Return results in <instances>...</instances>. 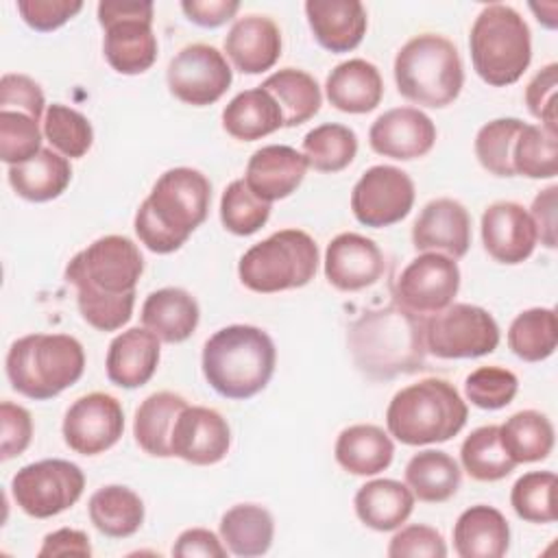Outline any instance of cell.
Instances as JSON below:
<instances>
[{
  "label": "cell",
  "instance_id": "cell-1",
  "mask_svg": "<svg viewBox=\"0 0 558 558\" xmlns=\"http://www.w3.org/2000/svg\"><path fill=\"white\" fill-rule=\"evenodd\" d=\"M142 272L137 244L124 235H105L70 259L65 279L76 288L83 320L98 331H116L131 320Z\"/></svg>",
  "mask_w": 558,
  "mask_h": 558
},
{
  "label": "cell",
  "instance_id": "cell-2",
  "mask_svg": "<svg viewBox=\"0 0 558 558\" xmlns=\"http://www.w3.org/2000/svg\"><path fill=\"white\" fill-rule=\"evenodd\" d=\"M211 203L209 179L194 168H170L153 185L135 214L140 242L159 255L179 251L205 222Z\"/></svg>",
  "mask_w": 558,
  "mask_h": 558
},
{
  "label": "cell",
  "instance_id": "cell-3",
  "mask_svg": "<svg viewBox=\"0 0 558 558\" xmlns=\"http://www.w3.org/2000/svg\"><path fill=\"white\" fill-rule=\"evenodd\" d=\"M347 340L355 366L371 379H392L425 368L423 316L399 303L364 312L349 327Z\"/></svg>",
  "mask_w": 558,
  "mask_h": 558
},
{
  "label": "cell",
  "instance_id": "cell-4",
  "mask_svg": "<svg viewBox=\"0 0 558 558\" xmlns=\"http://www.w3.org/2000/svg\"><path fill=\"white\" fill-rule=\"evenodd\" d=\"M272 338L253 325L218 329L203 347V375L227 399H251L266 388L275 373Z\"/></svg>",
  "mask_w": 558,
  "mask_h": 558
},
{
  "label": "cell",
  "instance_id": "cell-5",
  "mask_svg": "<svg viewBox=\"0 0 558 558\" xmlns=\"http://www.w3.org/2000/svg\"><path fill=\"white\" fill-rule=\"evenodd\" d=\"M4 366L13 390L46 401L81 379L85 351L68 333H28L11 344Z\"/></svg>",
  "mask_w": 558,
  "mask_h": 558
},
{
  "label": "cell",
  "instance_id": "cell-6",
  "mask_svg": "<svg viewBox=\"0 0 558 558\" xmlns=\"http://www.w3.org/2000/svg\"><path fill=\"white\" fill-rule=\"evenodd\" d=\"M469 408L453 384L436 377L401 388L388 403V432L403 445H432L453 438L466 423Z\"/></svg>",
  "mask_w": 558,
  "mask_h": 558
},
{
  "label": "cell",
  "instance_id": "cell-7",
  "mask_svg": "<svg viewBox=\"0 0 558 558\" xmlns=\"http://www.w3.org/2000/svg\"><path fill=\"white\" fill-rule=\"evenodd\" d=\"M395 83L399 94L421 107L451 105L464 85V70L453 41L436 33L408 39L395 57Z\"/></svg>",
  "mask_w": 558,
  "mask_h": 558
},
{
  "label": "cell",
  "instance_id": "cell-8",
  "mask_svg": "<svg viewBox=\"0 0 558 558\" xmlns=\"http://www.w3.org/2000/svg\"><path fill=\"white\" fill-rule=\"evenodd\" d=\"M469 48L473 68L484 83L512 85L532 61L530 26L512 7L486 4L471 26Z\"/></svg>",
  "mask_w": 558,
  "mask_h": 558
},
{
  "label": "cell",
  "instance_id": "cell-9",
  "mask_svg": "<svg viewBox=\"0 0 558 558\" xmlns=\"http://www.w3.org/2000/svg\"><path fill=\"white\" fill-rule=\"evenodd\" d=\"M318 268V246L301 229H281L253 244L238 264L240 281L259 294L307 286Z\"/></svg>",
  "mask_w": 558,
  "mask_h": 558
},
{
  "label": "cell",
  "instance_id": "cell-10",
  "mask_svg": "<svg viewBox=\"0 0 558 558\" xmlns=\"http://www.w3.org/2000/svg\"><path fill=\"white\" fill-rule=\"evenodd\" d=\"M98 24L105 28L102 52L120 74H142L157 59L153 2H98Z\"/></svg>",
  "mask_w": 558,
  "mask_h": 558
},
{
  "label": "cell",
  "instance_id": "cell-11",
  "mask_svg": "<svg viewBox=\"0 0 558 558\" xmlns=\"http://www.w3.org/2000/svg\"><path fill=\"white\" fill-rule=\"evenodd\" d=\"M425 347L442 360L482 357L497 349L499 327L480 305L451 303L423 318Z\"/></svg>",
  "mask_w": 558,
  "mask_h": 558
},
{
  "label": "cell",
  "instance_id": "cell-12",
  "mask_svg": "<svg viewBox=\"0 0 558 558\" xmlns=\"http://www.w3.org/2000/svg\"><path fill=\"white\" fill-rule=\"evenodd\" d=\"M85 488L78 464L48 458L22 466L11 480V495L20 510L35 519H50L74 506Z\"/></svg>",
  "mask_w": 558,
  "mask_h": 558
},
{
  "label": "cell",
  "instance_id": "cell-13",
  "mask_svg": "<svg viewBox=\"0 0 558 558\" xmlns=\"http://www.w3.org/2000/svg\"><path fill=\"white\" fill-rule=\"evenodd\" d=\"M166 81L174 98L192 107H205L222 98L233 74L218 48L209 44H190L170 59Z\"/></svg>",
  "mask_w": 558,
  "mask_h": 558
},
{
  "label": "cell",
  "instance_id": "cell-14",
  "mask_svg": "<svg viewBox=\"0 0 558 558\" xmlns=\"http://www.w3.org/2000/svg\"><path fill=\"white\" fill-rule=\"evenodd\" d=\"M414 205V183L401 168L373 166L351 192V211L357 222L381 229L403 220Z\"/></svg>",
  "mask_w": 558,
  "mask_h": 558
},
{
  "label": "cell",
  "instance_id": "cell-15",
  "mask_svg": "<svg viewBox=\"0 0 558 558\" xmlns=\"http://www.w3.org/2000/svg\"><path fill=\"white\" fill-rule=\"evenodd\" d=\"M460 288V268L456 259L442 253H423L414 257L395 283V296L412 314H436L453 303Z\"/></svg>",
  "mask_w": 558,
  "mask_h": 558
},
{
  "label": "cell",
  "instance_id": "cell-16",
  "mask_svg": "<svg viewBox=\"0 0 558 558\" xmlns=\"http://www.w3.org/2000/svg\"><path fill=\"white\" fill-rule=\"evenodd\" d=\"M63 440L81 456H96L111 449L124 432V412L116 397L89 392L78 397L63 416Z\"/></svg>",
  "mask_w": 558,
  "mask_h": 558
},
{
  "label": "cell",
  "instance_id": "cell-17",
  "mask_svg": "<svg viewBox=\"0 0 558 558\" xmlns=\"http://www.w3.org/2000/svg\"><path fill=\"white\" fill-rule=\"evenodd\" d=\"M231 447V429L220 412L205 405H185L172 429V456L209 466L220 462Z\"/></svg>",
  "mask_w": 558,
  "mask_h": 558
},
{
  "label": "cell",
  "instance_id": "cell-18",
  "mask_svg": "<svg viewBox=\"0 0 558 558\" xmlns=\"http://www.w3.org/2000/svg\"><path fill=\"white\" fill-rule=\"evenodd\" d=\"M436 126L416 107H395L384 111L368 129V144L377 155L410 161L432 150Z\"/></svg>",
  "mask_w": 558,
  "mask_h": 558
},
{
  "label": "cell",
  "instance_id": "cell-19",
  "mask_svg": "<svg viewBox=\"0 0 558 558\" xmlns=\"http://www.w3.org/2000/svg\"><path fill=\"white\" fill-rule=\"evenodd\" d=\"M386 268L379 246L360 233L336 235L325 251V277L342 292H357L381 279Z\"/></svg>",
  "mask_w": 558,
  "mask_h": 558
},
{
  "label": "cell",
  "instance_id": "cell-20",
  "mask_svg": "<svg viewBox=\"0 0 558 558\" xmlns=\"http://www.w3.org/2000/svg\"><path fill=\"white\" fill-rule=\"evenodd\" d=\"M412 244L416 251L442 253L451 259L466 255L471 246V216L453 198L429 201L412 225Z\"/></svg>",
  "mask_w": 558,
  "mask_h": 558
},
{
  "label": "cell",
  "instance_id": "cell-21",
  "mask_svg": "<svg viewBox=\"0 0 558 558\" xmlns=\"http://www.w3.org/2000/svg\"><path fill=\"white\" fill-rule=\"evenodd\" d=\"M536 229L530 214L512 201H497L482 214V242L499 264H521L536 246Z\"/></svg>",
  "mask_w": 558,
  "mask_h": 558
},
{
  "label": "cell",
  "instance_id": "cell-22",
  "mask_svg": "<svg viewBox=\"0 0 558 558\" xmlns=\"http://www.w3.org/2000/svg\"><path fill=\"white\" fill-rule=\"evenodd\" d=\"M305 170L303 153L286 144H270L251 155L244 181L255 196L272 203L290 196L301 185Z\"/></svg>",
  "mask_w": 558,
  "mask_h": 558
},
{
  "label": "cell",
  "instance_id": "cell-23",
  "mask_svg": "<svg viewBox=\"0 0 558 558\" xmlns=\"http://www.w3.org/2000/svg\"><path fill=\"white\" fill-rule=\"evenodd\" d=\"M307 24L314 39L329 52H349L364 39L368 17L357 0H307Z\"/></svg>",
  "mask_w": 558,
  "mask_h": 558
},
{
  "label": "cell",
  "instance_id": "cell-24",
  "mask_svg": "<svg viewBox=\"0 0 558 558\" xmlns=\"http://www.w3.org/2000/svg\"><path fill=\"white\" fill-rule=\"evenodd\" d=\"M225 52L244 74L266 72L281 54V31L270 17L244 15L229 28Z\"/></svg>",
  "mask_w": 558,
  "mask_h": 558
},
{
  "label": "cell",
  "instance_id": "cell-25",
  "mask_svg": "<svg viewBox=\"0 0 558 558\" xmlns=\"http://www.w3.org/2000/svg\"><path fill=\"white\" fill-rule=\"evenodd\" d=\"M159 338L146 327H131L118 333L107 351V377L120 388H140L157 371Z\"/></svg>",
  "mask_w": 558,
  "mask_h": 558
},
{
  "label": "cell",
  "instance_id": "cell-26",
  "mask_svg": "<svg viewBox=\"0 0 558 558\" xmlns=\"http://www.w3.org/2000/svg\"><path fill=\"white\" fill-rule=\"evenodd\" d=\"M510 547L506 517L486 504L466 508L453 525V549L460 558H501Z\"/></svg>",
  "mask_w": 558,
  "mask_h": 558
},
{
  "label": "cell",
  "instance_id": "cell-27",
  "mask_svg": "<svg viewBox=\"0 0 558 558\" xmlns=\"http://www.w3.org/2000/svg\"><path fill=\"white\" fill-rule=\"evenodd\" d=\"M327 100L344 113H368L384 96V81L366 59H349L338 63L325 81Z\"/></svg>",
  "mask_w": 558,
  "mask_h": 558
},
{
  "label": "cell",
  "instance_id": "cell-28",
  "mask_svg": "<svg viewBox=\"0 0 558 558\" xmlns=\"http://www.w3.org/2000/svg\"><path fill=\"white\" fill-rule=\"evenodd\" d=\"M201 310L196 299L183 288H161L146 296L142 323L161 342L177 344L187 340L198 325Z\"/></svg>",
  "mask_w": 558,
  "mask_h": 558
},
{
  "label": "cell",
  "instance_id": "cell-29",
  "mask_svg": "<svg viewBox=\"0 0 558 558\" xmlns=\"http://www.w3.org/2000/svg\"><path fill=\"white\" fill-rule=\"evenodd\" d=\"M336 462L353 475H377L386 471L395 456L390 436L371 423L349 425L338 434Z\"/></svg>",
  "mask_w": 558,
  "mask_h": 558
},
{
  "label": "cell",
  "instance_id": "cell-30",
  "mask_svg": "<svg viewBox=\"0 0 558 558\" xmlns=\"http://www.w3.org/2000/svg\"><path fill=\"white\" fill-rule=\"evenodd\" d=\"M357 519L377 532L401 527L414 510V495L397 480H373L360 486L353 499Z\"/></svg>",
  "mask_w": 558,
  "mask_h": 558
},
{
  "label": "cell",
  "instance_id": "cell-31",
  "mask_svg": "<svg viewBox=\"0 0 558 558\" xmlns=\"http://www.w3.org/2000/svg\"><path fill=\"white\" fill-rule=\"evenodd\" d=\"M9 183L17 196L31 203H46L65 192L72 179L68 157L52 148H41L33 159L9 166Z\"/></svg>",
  "mask_w": 558,
  "mask_h": 558
},
{
  "label": "cell",
  "instance_id": "cell-32",
  "mask_svg": "<svg viewBox=\"0 0 558 558\" xmlns=\"http://www.w3.org/2000/svg\"><path fill=\"white\" fill-rule=\"evenodd\" d=\"M281 126V109L264 87L240 92L222 109V129L240 142L262 140Z\"/></svg>",
  "mask_w": 558,
  "mask_h": 558
},
{
  "label": "cell",
  "instance_id": "cell-33",
  "mask_svg": "<svg viewBox=\"0 0 558 558\" xmlns=\"http://www.w3.org/2000/svg\"><path fill=\"white\" fill-rule=\"evenodd\" d=\"M187 401L181 395L161 390L146 397L135 410L133 436L135 442L155 458L172 456V429Z\"/></svg>",
  "mask_w": 558,
  "mask_h": 558
},
{
  "label": "cell",
  "instance_id": "cell-34",
  "mask_svg": "<svg viewBox=\"0 0 558 558\" xmlns=\"http://www.w3.org/2000/svg\"><path fill=\"white\" fill-rule=\"evenodd\" d=\"M89 521L109 538L133 536L144 523V504L129 486L111 484L98 488L87 504Z\"/></svg>",
  "mask_w": 558,
  "mask_h": 558
},
{
  "label": "cell",
  "instance_id": "cell-35",
  "mask_svg": "<svg viewBox=\"0 0 558 558\" xmlns=\"http://www.w3.org/2000/svg\"><path fill=\"white\" fill-rule=\"evenodd\" d=\"M275 536L272 514L257 504H238L220 519V538L235 556H262Z\"/></svg>",
  "mask_w": 558,
  "mask_h": 558
},
{
  "label": "cell",
  "instance_id": "cell-36",
  "mask_svg": "<svg viewBox=\"0 0 558 558\" xmlns=\"http://www.w3.org/2000/svg\"><path fill=\"white\" fill-rule=\"evenodd\" d=\"M462 473L458 462L438 449H425L405 464V484L414 497L427 504H440L456 495Z\"/></svg>",
  "mask_w": 558,
  "mask_h": 558
},
{
  "label": "cell",
  "instance_id": "cell-37",
  "mask_svg": "<svg viewBox=\"0 0 558 558\" xmlns=\"http://www.w3.org/2000/svg\"><path fill=\"white\" fill-rule=\"evenodd\" d=\"M259 87H264L279 105L283 126H299L307 122L318 113L323 102V94L316 78L296 68L277 70Z\"/></svg>",
  "mask_w": 558,
  "mask_h": 558
},
{
  "label": "cell",
  "instance_id": "cell-38",
  "mask_svg": "<svg viewBox=\"0 0 558 558\" xmlns=\"http://www.w3.org/2000/svg\"><path fill=\"white\" fill-rule=\"evenodd\" d=\"M499 438L517 464L538 462L554 449V425L536 410H521L499 425Z\"/></svg>",
  "mask_w": 558,
  "mask_h": 558
},
{
  "label": "cell",
  "instance_id": "cell-39",
  "mask_svg": "<svg viewBox=\"0 0 558 558\" xmlns=\"http://www.w3.org/2000/svg\"><path fill=\"white\" fill-rule=\"evenodd\" d=\"M558 320L551 307H530L521 312L508 329V347L525 362L547 360L556 351Z\"/></svg>",
  "mask_w": 558,
  "mask_h": 558
},
{
  "label": "cell",
  "instance_id": "cell-40",
  "mask_svg": "<svg viewBox=\"0 0 558 558\" xmlns=\"http://www.w3.org/2000/svg\"><path fill=\"white\" fill-rule=\"evenodd\" d=\"M460 460L464 471L477 482H497L510 475L517 466L501 445L499 425L473 429L460 447Z\"/></svg>",
  "mask_w": 558,
  "mask_h": 558
},
{
  "label": "cell",
  "instance_id": "cell-41",
  "mask_svg": "<svg viewBox=\"0 0 558 558\" xmlns=\"http://www.w3.org/2000/svg\"><path fill=\"white\" fill-rule=\"evenodd\" d=\"M357 153V135L336 122L314 126L303 137V157L310 168L318 172H340L344 170Z\"/></svg>",
  "mask_w": 558,
  "mask_h": 558
},
{
  "label": "cell",
  "instance_id": "cell-42",
  "mask_svg": "<svg viewBox=\"0 0 558 558\" xmlns=\"http://www.w3.org/2000/svg\"><path fill=\"white\" fill-rule=\"evenodd\" d=\"M514 174L527 179H551L558 172V133L525 124L512 148Z\"/></svg>",
  "mask_w": 558,
  "mask_h": 558
},
{
  "label": "cell",
  "instance_id": "cell-43",
  "mask_svg": "<svg viewBox=\"0 0 558 558\" xmlns=\"http://www.w3.org/2000/svg\"><path fill=\"white\" fill-rule=\"evenodd\" d=\"M525 126L519 118H497L486 122L475 135V157L484 170L495 177H517L512 168V148Z\"/></svg>",
  "mask_w": 558,
  "mask_h": 558
},
{
  "label": "cell",
  "instance_id": "cell-44",
  "mask_svg": "<svg viewBox=\"0 0 558 558\" xmlns=\"http://www.w3.org/2000/svg\"><path fill=\"white\" fill-rule=\"evenodd\" d=\"M44 135L57 153L70 159L83 157L94 142V129L89 120L81 111L61 102L48 105L44 118Z\"/></svg>",
  "mask_w": 558,
  "mask_h": 558
},
{
  "label": "cell",
  "instance_id": "cell-45",
  "mask_svg": "<svg viewBox=\"0 0 558 558\" xmlns=\"http://www.w3.org/2000/svg\"><path fill=\"white\" fill-rule=\"evenodd\" d=\"M556 475L551 471H530L521 475L510 490V504L519 519L530 523H554Z\"/></svg>",
  "mask_w": 558,
  "mask_h": 558
},
{
  "label": "cell",
  "instance_id": "cell-46",
  "mask_svg": "<svg viewBox=\"0 0 558 558\" xmlns=\"http://www.w3.org/2000/svg\"><path fill=\"white\" fill-rule=\"evenodd\" d=\"M270 218V203L251 192L244 179L231 181L220 198V222L235 235L259 231Z\"/></svg>",
  "mask_w": 558,
  "mask_h": 558
},
{
  "label": "cell",
  "instance_id": "cell-47",
  "mask_svg": "<svg viewBox=\"0 0 558 558\" xmlns=\"http://www.w3.org/2000/svg\"><path fill=\"white\" fill-rule=\"evenodd\" d=\"M39 150V120L22 111H0V159L9 166H17L33 159Z\"/></svg>",
  "mask_w": 558,
  "mask_h": 558
},
{
  "label": "cell",
  "instance_id": "cell-48",
  "mask_svg": "<svg viewBox=\"0 0 558 558\" xmlns=\"http://www.w3.org/2000/svg\"><path fill=\"white\" fill-rule=\"evenodd\" d=\"M519 390V379L501 366H480L464 379L466 399L482 410L506 408Z\"/></svg>",
  "mask_w": 558,
  "mask_h": 558
},
{
  "label": "cell",
  "instance_id": "cell-49",
  "mask_svg": "<svg viewBox=\"0 0 558 558\" xmlns=\"http://www.w3.org/2000/svg\"><path fill=\"white\" fill-rule=\"evenodd\" d=\"M388 556L390 558H445L447 556V545L442 541V534L429 525H408L401 527L388 545Z\"/></svg>",
  "mask_w": 558,
  "mask_h": 558
},
{
  "label": "cell",
  "instance_id": "cell-50",
  "mask_svg": "<svg viewBox=\"0 0 558 558\" xmlns=\"http://www.w3.org/2000/svg\"><path fill=\"white\" fill-rule=\"evenodd\" d=\"M556 89H558V65L549 63L525 87V105L530 113L541 120L551 133H558V118H556Z\"/></svg>",
  "mask_w": 558,
  "mask_h": 558
},
{
  "label": "cell",
  "instance_id": "cell-51",
  "mask_svg": "<svg viewBox=\"0 0 558 558\" xmlns=\"http://www.w3.org/2000/svg\"><path fill=\"white\" fill-rule=\"evenodd\" d=\"M44 92L26 74H2L0 78V111H22L35 120L44 113Z\"/></svg>",
  "mask_w": 558,
  "mask_h": 558
},
{
  "label": "cell",
  "instance_id": "cell-52",
  "mask_svg": "<svg viewBox=\"0 0 558 558\" xmlns=\"http://www.w3.org/2000/svg\"><path fill=\"white\" fill-rule=\"evenodd\" d=\"M81 9V0H17V11L22 20L39 33L57 31Z\"/></svg>",
  "mask_w": 558,
  "mask_h": 558
},
{
  "label": "cell",
  "instance_id": "cell-53",
  "mask_svg": "<svg viewBox=\"0 0 558 558\" xmlns=\"http://www.w3.org/2000/svg\"><path fill=\"white\" fill-rule=\"evenodd\" d=\"M0 423H2V442L0 456L2 460H11L26 451L33 438V418L31 412L17 403L2 401L0 403Z\"/></svg>",
  "mask_w": 558,
  "mask_h": 558
},
{
  "label": "cell",
  "instance_id": "cell-54",
  "mask_svg": "<svg viewBox=\"0 0 558 558\" xmlns=\"http://www.w3.org/2000/svg\"><path fill=\"white\" fill-rule=\"evenodd\" d=\"M227 547L222 541L205 527H190L179 534L177 543L172 545V554L179 558H192V556H203V558H225Z\"/></svg>",
  "mask_w": 558,
  "mask_h": 558
},
{
  "label": "cell",
  "instance_id": "cell-55",
  "mask_svg": "<svg viewBox=\"0 0 558 558\" xmlns=\"http://www.w3.org/2000/svg\"><path fill=\"white\" fill-rule=\"evenodd\" d=\"M181 9L190 22H194L203 28H218L238 13L240 2H235V0H183Z\"/></svg>",
  "mask_w": 558,
  "mask_h": 558
},
{
  "label": "cell",
  "instance_id": "cell-56",
  "mask_svg": "<svg viewBox=\"0 0 558 558\" xmlns=\"http://www.w3.org/2000/svg\"><path fill=\"white\" fill-rule=\"evenodd\" d=\"M39 558H54V556H92V545L85 532L61 527L44 536V543L37 551Z\"/></svg>",
  "mask_w": 558,
  "mask_h": 558
},
{
  "label": "cell",
  "instance_id": "cell-57",
  "mask_svg": "<svg viewBox=\"0 0 558 558\" xmlns=\"http://www.w3.org/2000/svg\"><path fill=\"white\" fill-rule=\"evenodd\" d=\"M556 185L538 192L530 211L536 238H541V244H545L547 248H556Z\"/></svg>",
  "mask_w": 558,
  "mask_h": 558
}]
</instances>
